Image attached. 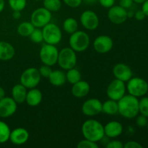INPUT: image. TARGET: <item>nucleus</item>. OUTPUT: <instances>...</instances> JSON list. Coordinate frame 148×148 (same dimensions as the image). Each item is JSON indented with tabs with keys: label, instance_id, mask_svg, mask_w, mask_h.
<instances>
[{
	"label": "nucleus",
	"instance_id": "f257e3e1",
	"mask_svg": "<svg viewBox=\"0 0 148 148\" xmlns=\"http://www.w3.org/2000/svg\"><path fill=\"white\" fill-rule=\"evenodd\" d=\"M119 113L124 118L132 119L139 114V99L128 94L124 95L118 101Z\"/></svg>",
	"mask_w": 148,
	"mask_h": 148
},
{
	"label": "nucleus",
	"instance_id": "f03ea898",
	"mask_svg": "<svg viewBox=\"0 0 148 148\" xmlns=\"http://www.w3.org/2000/svg\"><path fill=\"white\" fill-rule=\"evenodd\" d=\"M82 134L85 139L98 143L105 136L104 126L95 119H88L82 124Z\"/></svg>",
	"mask_w": 148,
	"mask_h": 148
},
{
	"label": "nucleus",
	"instance_id": "7ed1b4c3",
	"mask_svg": "<svg viewBox=\"0 0 148 148\" xmlns=\"http://www.w3.org/2000/svg\"><path fill=\"white\" fill-rule=\"evenodd\" d=\"M90 37L87 33L82 30H77L70 35L69 39V46L75 52H83L90 46Z\"/></svg>",
	"mask_w": 148,
	"mask_h": 148
},
{
	"label": "nucleus",
	"instance_id": "20e7f679",
	"mask_svg": "<svg viewBox=\"0 0 148 148\" xmlns=\"http://www.w3.org/2000/svg\"><path fill=\"white\" fill-rule=\"evenodd\" d=\"M127 82L126 88L129 94L138 98L147 95L148 92V82L145 79L139 77H132Z\"/></svg>",
	"mask_w": 148,
	"mask_h": 148
},
{
	"label": "nucleus",
	"instance_id": "39448f33",
	"mask_svg": "<svg viewBox=\"0 0 148 148\" xmlns=\"http://www.w3.org/2000/svg\"><path fill=\"white\" fill-rule=\"evenodd\" d=\"M77 62L76 52L70 47H65L59 51L57 64L62 69L68 70L75 67Z\"/></svg>",
	"mask_w": 148,
	"mask_h": 148
},
{
	"label": "nucleus",
	"instance_id": "423d86ee",
	"mask_svg": "<svg viewBox=\"0 0 148 148\" xmlns=\"http://www.w3.org/2000/svg\"><path fill=\"white\" fill-rule=\"evenodd\" d=\"M43 41L48 44L57 45L62 38V33L60 27L54 23H49L42 27Z\"/></svg>",
	"mask_w": 148,
	"mask_h": 148
},
{
	"label": "nucleus",
	"instance_id": "0eeeda50",
	"mask_svg": "<svg viewBox=\"0 0 148 148\" xmlns=\"http://www.w3.org/2000/svg\"><path fill=\"white\" fill-rule=\"evenodd\" d=\"M59 51L55 45L46 44L43 45L39 51V57L43 64L48 66H54L57 63Z\"/></svg>",
	"mask_w": 148,
	"mask_h": 148
},
{
	"label": "nucleus",
	"instance_id": "6e6552de",
	"mask_svg": "<svg viewBox=\"0 0 148 148\" xmlns=\"http://www.w3.org/2000/svg\"><path fill=\"white\" fill-rule=\"evenodd\" d=\"M41 79V76L38 69L35 67L26 69L20 76V83L24 85L27 89L35 88L39 85Z\"/></svg>",
	"mask_w": 148,
	"mask_h": 148
},
{
	"label": "nucleus",
	"instance_id": "1a4fd4ad",
	"mask_svg": "<svg viewBox=\"0 0 148 148\" xmlns=\"http://www.w3.org/2000/svg\"><path fill=\"white\" fill-rule=\"evenodd\" d=\"M52 18L51 12L43 7H39L32 12L30 22L35 27L42 28L48 23H51Z\"/></svg>",
	"mask_w": 148,
	"mask_h": 148
},
{
	"label": "nucleus",
	"instance_id": "9d476101",
	"mask_svg": "<svg viewBox=\"0 0 148 148\" xmlns=\"http://www.w3.org/2000/svg\"><path fill=\"white\" fill-rule=\"evenodd\" d=\"M125 82L119 79H114L108 84L106 89V95L109 99L118 101L124 95H126Z\"/></svg>",
	"mask_w": 148,
	"mask_h": 148
},
{
	"label": "nucleus",
	"instance_id": "9b49d317",
	"mask_svg": "<svg viewBox=\"0 0 148 148\" xmlns=\"http://www.w3.org/2000/svg\"><path fill=\"white\" fill-rule=\"evenodd\" d=\"M79 20L82 27L88 30H94L98 28L100 23L98 16L92 10L84 11L81 14Z\"/></svg>",
	"mask_w": 148,
	"mask_h": 148
},
{
	"label": "nucleus",
	"instance_id": "f8f14e48",
	"mask_svg": "<svg viewBox=\"0 0 148 148\" xmlns=\"http://www.w3.org/2000/svg\"><path fill=\"white\" fill-rule=\"evenodd\" d=\"M103 103L97 98H90L85 101L82 106V112L87 116H95L102 112Z\"/></svg>",
	"mask_w": 148,
	"mask_h": 148
},
{
	"label": "nucleus",
	"instance_id": "ddd939ff",
	"mask_svg": "<svg viewBox=\"0 0 148 148\" xmlns=\"http://www.w3.org/2000/svg\"><path fill=\"white\" fill-rule=\"evenodd\" d=\"M108 18L111 23L115 25L122 24L128 18L127 10L120 5H114L108 10Z\"/></svg>",
	"mask_w": 148,
	"mask_h": 148
},
{
	"label": "nucleus",
	"instance_id": "4468645a",
	"mask_svg": "<svg viewBox=\"0 0 148 148\" xmlns=\"http://www.w3.org/2000/svg\"><path fill=\"white\" fill-rule=\"evenodd\" d=\"M93 49L99 53H106L109 52L114 46V41L110 36L102 35L94 40Z\"/></svg>",
	"mask_w": 148,
	"mask_h": 148
},
{
	"label": "nucleus",
	"instance_id": "2eb2a0df",
	"mask_svg": "<svg viewBox=\"0 0 148 148\" xmlns=\"http://www.w3.org/2000/svg\"><path fill=\"white\" fill-rule=\"evenodd\" d=\"M17 103L12 98L4 97L0 100V117L8 118L15 114Z\"/></svg>",
	"mask_w": 148,
	"mask_h": 148
},
{
	"label": "nucleus",
	"instance_id": "dca6fc26",
	"mask_svg": "<svg viewBox=\"0 0 148 148\" xmlns=\"http://www.w3.org/2000/svg\"><path fill=\"white\" fill-rule=\"evenodd\" d=\"M113 75L117 79L127 82L133 77V72L128 65L123 63L116 64L113 67Z\"/></svg>",
	"mask_w": 148,
	"mask_h": 148
},
{
	"label": "nucleus",
	"instance_id": "f3484780",
	"mask_svg": "<svg viewBox=\"0 0 148 148\" xmlns=\"http://www.w3.org/2000/svg\"><path fill=\"white\" fill-rule=\"evenodd\" d=\"M30 134L26 129L18 127L11 130L10 135V140L12 144L16 145H22L28 141Z\"/></svg>",
	"mask_w": 148,
	"mask_h": 148
},
{
	"label": "nucleus",
	"instance_id": "a211bd4d",
	"mask_svg": "<svg viewBox=\"0 0 148 148\" xmlns=\"http://www.w3.org/2000/svg\"><path fill=\"white\" fill-rule=\"evenodd\" d=\"M123 125L117 121H111L104 126V133L108 138H116L123 133Z\"/></svg>",
	"mask_w": 148,
	"mask_h": 148
},
{
	"label": "nucleus",
	"instance_id": "6ab92c4d",
	"mask_svg": "<svg viewBox=\"0 0 148 148\" xmlns=\"http://www.w3.org/2000/svg\"><path fill=\"white\" fill-rule=\"evenodd\" d=\"M90 90V85L88 82L80 79L76 83L73 84L71 89L72 95L75 98H82L86 96Z\"/></svg>",
	"mask_w": 148,
	"mask_h": 148
},
{
	"label": "nucleus",
	"instance_id": "aec40b11",
	"mask_svg": "<svg viewBox=\"0 0 148 148\" xmlns=\"http://www.w3.org/2000/svg\"><path fill=\"white\" fill-rule=\"evenodd\" d=\"M43 99V94L41 91L37 88H32L29 89L26 95L25 102L30 106H37L41 103Z\"/></svg>",
	"mask_w": 148,
	"mask_h": 148
},
{
	"label": "nucleus",
	"instance_id": "412c9836",
	"mask_svg": "<svg viewBox=\"0 0 148 148\" xmlns=\"http://www.w3.org/2000/svg\"><path fill=\"white\" fill-rule=\"evenodd\" d=\"M27 89L21 83L14 85L12 89V98L17 104L25 102Z\"/></svg>",
	"mask_w": 148,
	"mask_h": 148
},
{
	"label": "nucleus",
	"instance_id": "4be33fe9",
	"mask_svg": "<svg viewBox=\"0 0 148 148\" xmlns=\"http://www.w3.org/2000/svg\"><path fill=\"white\" fill-rule=\"evenodd\" d=\"M15 54L14 48L11 43L6 41H0V60L9 61Z\"/></svg>",
	"mask_w": 148,
	"mask_h": 148
},
{
	"label": "nucleus",
	"instance_id": "5701e85b",
	"mask_svg": "<svg viewBox=\"0 0 148 148\" xmlns=\"http://www.w3.org/2000/svg\"><path fill=\"white\" fill-rule=\"evenodd\" d=\"M49 80L52 85L55 87L62 86L66 82V73L62 70H52L49 77Z\"/></svg>",
	"mask_w": 148,
	"mask_h": 148
},
{
	"label": "nucleus",
	"instance_id": "b1692460",
	"mask_svg": "<svg viewBox=\"0 0 148 148\" xmlns=\"http://www.w3.org/2000/svg\"><path fill=\"white\" fill-rule=\"evenodd\" d=\"M102 112L110 116H114L118 114V102L116 101L108 98V100L103 103Z\"/></svg>",
	"mask_w": 148,
	"mask_h": 148
},
{
	"label": "nucleus",
	"instance_id": "393cba45",
	"mask_svg": "<svg viewBox=\"0 0 148 148\" xmlns=\"http://www.w3.org/2000/svg\"><path fill=\"white\" fill-rule=\"evenodd\" d=\"M34 29L35 27L32 24L31 22H23L17 26V31L20 36L27 37V36H30Z\"/></svg>",
	"mask_w": 148,
	"mask_h": 148
},
{
	"label": "nucleus",
	"instance_id": "a878e982",
	"mask_svg": "<svg viewBox=\"0 0 148 148\" xmlns=\"http://www.w3.org/2000/svg\"><path fill=\"white\" fill-rule=\"evenodd\" d=\"M63 29L68 34H72L78 29V23L76 19L73 17H68L65 19L63 23Z\"/></svg>",
	"mask_w": 148,
	"mask_h": 148
},
{
	"label": "nucleus",
	"instance_id": "bb28decb",
	"mask_svg": "<svg viewBox=\"0 0 148 148\" xmlns=\"http://www.w3.org/2000/svg\"><path fill=\"white\" fill-rule=\"evenodd\" d=\"M11 132L10 127L7 123L0 121V144H4L10 140Z\"/></svg>",
	"mask_w": 148,
	"mask_h": 148
},
{
	"label": "nucleus",
	"instance_id": "cd10ccee",
	"mask_svg": "<svg viewBox=\"0 0 148 148\" xmlns=\"http://www.w3.org/2000/svg\"><path fill=\"white\" fill-rule=\"evenodd\" d=\"M81 77L82 76L80 72L75 67L68 69L67 72H66V81H68V82L72 85L80 80Z\"/></svg>",
	"mask_w": 148,
	"mask_h": 148
},
{
	"label": "nucleus",
	"instance_id": "c85d7f7f",
	"mask_svg": "<svg viewBox=\"0 0 148 148\" xmlns=\"http://www.w3.org/2000/svg\"><path fill=\"white\" fill-rule=\"evenodd\" d=\"M43 7L50 12H58L62 7L61 0H43Z\"/></svg>",
	"mask_w": 148,
	"mask_h": 148
},
{
	"label": "nucleus",
	"instance_id": "c756f323",
	"mask_svg": "<svg viewBox=\"0 0 148 148\" xmlns=\"http://www.w3.org/2000/svg\"><path fill=\"white\" fill-rule=\"evenodd\" d=\"M8 3L13 11L22 12L27 5V0H8Z\"/></svg>",
	"mask_w": 148,
	"mask_h": 148
},
{
	"label": "nucleus",
	"instance_id": "7c9ffc66",
	"mask_svg": "<svg viewBox=\"0 0 148 148\" xmlns=\"http://www.w3.org/2000/svg\"><path fill=\"white\" fill-rule=\"evenodd\" d=\"M29 37H30V40L35 43H40L43 42V36L42 29L38 28V27H35V29Z\"/></svg>",
	"mask_w": 148,
	"mask_h": 148
},
{
	"label": "nucleus",
	"instance_id": "2f4dec72",
	"mask_svg": "<svg viewBox=\"0 0 148 148\" xmlns=\"http://www.w3.org/2000/svg\"><path fill=\"white\" fill-rule=\"evenodd\" d=\"M139 114L148 117V96L145 95L139 100Z\"/></svg>",
	"mask_w": 148,
	"mask_h": 148
},
{
	"label": "nucleus",
	"instance_id": "473e14b6",
	"mask_svg": "<svg viewBox=\"0 0 148 148\" xmlns=\"http://www.w3.org/2000/svg\"><path fill=\"white\" fill-rule=\"evenodd\" d=\"M98 147L99 146L97 144V143L87 140V139L81 140L77 145V148H98Z\"/></svg>",
	"mask_w": 148,
	"mask_h": 148
},
{
	"label": "nucleus",
	"instance_id": "72a5a7b5",
	"mask_svg": "<svg viewBox=\"0 0 148 148\" xmlns=\"http://www.w3.org/2000/svg\"><path fill=\"white\" fill-rule=\"evenodd\" d=\"M136 118V124L137 127H140V128H143V127H146L148 123V117L145 116L144 115H137Z\"/></svg>",
	"mask_w": 148,
	"mask_h": 148
},
{
	"label": "nucleus",
	"instance_id": "f704fd0d",
	"mask_svg": "<svg viewBox=\"0 0 148 148\" xmlns=\"http://www.w3.org/2000/svg\"><path fill=\"white\" fill-rule=\"evenodd\" d=\"M38 71H39V73H40V76L43 77L49 78L51 72H52V69L50 66L43 64V65H42L40 68H39Z\"/></svg>",
	"mask_w": 148,
	"mask_h": 148
},
{
	"label": "nucleus",
	"instance_id": "c9c22d12",
	"mask_svg": "<svg viewBox=\"0 0 148 148\" xmlns=\"http://www.w3.org/2000/svg\"><path fill=\"white\" fill-rule=\"evenodd\" d=\"M106 148H124V144L119 140H114L109 141L106 145Z\"/></svg>",
	"mask_w": 148,
	"mask_h": 148
},
{
	"label": "nucleus",
	"instance_id": "e433bc0d",
	"mask_svg": "<svg viewBox=\"0 0 148 148\" xmlns=\"http://www.w3.org/2000/svg\"><path fill=\"white\" fill-rule=\"evenodd\" d=\"M66 5L72 8H77L79 7L82 2V0H62Z\"/></svg>",
	"mask_w": 148,
	"mask_h": 148
},
{
	"label": "nucleus",
	"instance_id": "4c0bfd02",
	"mask_svg": "<svg viewBox=\"0 0 148 148\" xmlns=\"http://www.w3.org/2000/svg\"><path fill=\"white\" fill-rule=\"evenodd\" d=\"M124 148H143V145L140 144V143L134 140H131V141H128L124 144Z\"/></svg>",
	"mask_w": 148,
	"mask_h": 148
},
{
	"label": "nucleus",
	"instance_id": "58836bf2",
	"mask_svg": "<svg viewBox=\"0 0 148 148\" xmlns=\"http://www.w3.org/2000/svg\"><path fill=\"white\" fill-rule=\"evenodd\" d=\"M99 4L104 8L109 9L115 4L116 0H98Z\"/></svg>",
	"mask_w": 148,
	"mask_h": 148
},
{
	"label": "nucleus",
	"instance_id": "ea45409f",
	"mask_svg": "<svg viewBox=\"0 0 148 148\" xmlns=\"http://www.w3.org/2000/svg\"><path fill=\"white\" fill-rule=\"evenodd\" d=\"M133 3V0H119V5L126 10L130 8L132 6Z\"/></svg>",
	"mask_w": 148,
	"mask_h": 148
},
{
	"label": "nucleus",
	"instance_id": "a19ab883",
	"mask_svg": "<svg viewBox=\"0 0 148 148\" xmlns=\"http://www.w3.org/2000/svg\"><path fill=\"white\" fill-rule=\"evenodd\" d=\"M134 18H135L137 20H138V21H142V20H143L145 18L146 15L144 13V12H143L142 10H138V11H137L135 13H134Z\"/></svg>",
	"mask_w": 148,
	"mask_h": 148
},
{
	"label": "nucleus",
	"instance_id": "79ce46f5",
	"mask_svg": "<svg viewBox=\"0 0 148 148\" xmlns=\"http://www.w3.org/2000/svg\"><path fill=\"white\" fill-rule=\"evenodd\" d=\"M142 10L144 12L146 17H148V0H146L145 2L142 4Z\"/></svg>",
	"mask_w": 148,
	"mask_h": 148
},
{
	"label": "nucleus",
	"instance_id": "37998d69",
	"mask_svg": "<svg viewBox=\"0 0 148 148\" xmlns=\"http://www.w3.org/2000/svg\"><path fill=\"white\" fill-rule=\"evenodd\" d=\"M13 18L15 20H18L21 17V12L20 11H13L12 13Z\"/></svg>",
	"mask_w": 148,
	"mask_h": 148
},
{
	"label": "nucleus",
	"instance_id": "c03bdc74",
	"mask_svg": "<svg viewBox=\"0 0 148 148\" xmlns=\"http://www.w3.org/2000/svg\"><path fill=\"white\" fill-rule=\"evenodd\" d=\"M4 97H5V90L4 88L0 87V100L2 99Z\"/></svg>",
	"mask_w": 148,
	"mask_h": 148
},
{
	"label": "nucleus",
	"instance_id": "a18cd8bd",
	"mask_svg": "<svg viewBox=\"0 0 148 148\" xmlns=\"http://www.w3.org/2000/svg\"><path fill=\"white\" fill-rule=\"evenodd\" d=\"M4 7H5V2H4V0H0V13L4 10Z\"/></svg>",
	"mask_w": 148,
	"mask_h": 148
},
{
	"label": "nucleus",
	"instance_id": "49530a36",
	"mask_svg": "<svg viewBox=\"0 0 148 148\" xmlns=\"http://www.w3.org/2000/svg\"><path fill=\"white\" fill-rule=\"evenodd\" d=\"M82 1H84L86 4H95L98 0H82Z\"/></svg>",
	"mask_w": 148,
	"mask_h": 148
},
{
	"label": "nucleus",
	"instance_id": "de8ad7c7",
	"mask_svg": "<svg viewBox=\"0 0 148 148\" xmlns=\"http://www.w3.org/2000/svg\"><path fill=\"white\" fill-rule=\"evenodd\" d=\"M134 1V2L137 3V4H143V2H145V1H146V0H133Z\"/></svg>",
	"mask_w": 148,
	"mask_h": 148
},
{
	"label": "nucleus",
	"instance_id": "09e8293b",
	"mask_svg": "<svg viewBox=\"0 0 148 148\" xmlns=\"http://www.w3.org/2000/svg\"><path fill=\"white\" fill-rule=\"evenodd\" d=\"M34 1H43V0H34Z\"/></svg>",
	"mask_w": 148,
	"mask_h": 148
},
{
	"label": "nucleus",
	"instance_id": "8fccbe9b",
	"mask_svg": "<svg viewBox=\"0 0 148 148\" xmlns=\"http://www.w3.org/2000/svg\"><path fill=\"white\" fill-rule=\"evenodd\" d=\"M147 130H148V123H147Z\"/></svg>",
	"mask_w": 148,
	"mask_h": 148
},
{
	"label": "nucleus",
	"instance_id": "3c124183",
	"mask_svg": "<svg viewBox=\"0 0 148 148\" xmlns=\"http://www.w3.org/2000/svg\"><path fill=\"white\" fill-rule=\"evenodd\" d=\"M147 95H148V92H147Z\"/></svg>",
	"mask_w": 148,
	"mask_h": 148
}]
</instances>
